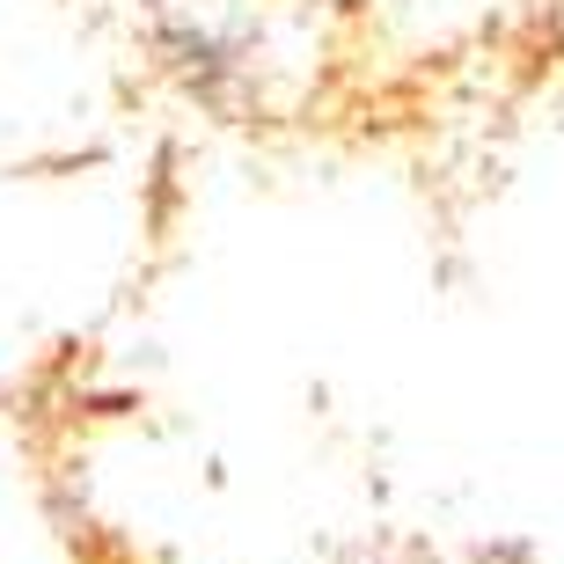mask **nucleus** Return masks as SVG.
I'll return each mask as SVG.
<instances>
[]
</instances>
